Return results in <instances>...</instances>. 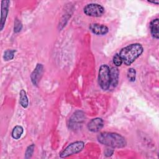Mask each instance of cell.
I'll return each mask as SVG.
<instances>
[{"label":"cell","mask_w":159,"mask_h":159,"mask_svg":"<svg viewBox=\"0 0 159 159\" xmlns=\"http://www.w3.org/2000/svg\"><path fill=\"white\" fill-rule=\"evenodd\" d=\"M97 139L100 143L112 148H124L127 144L125 139L119 134L115 132H101L98 135Z\"/></svg>","instance_id":"obj_1"},{"label":"cell","mask_w":159,"mask_h":159,"mask_svg":"<svg viewBox=\"0 0 159 159\" xmlns=\"http://www.w3.org/2000/svg\"><path fill=\"white\" fill-rule=\"evenodd\" d=\"M143 52V46L140 43H135L122 48L119 52V55L124 65L130 66L142 55Z\"/></svg>","instance_id":"obj_2"},{"label":"cell","mask_w":159,"mask_h":159,"mask_svg":"<svg viewBox=\"0 0 159 159\" xmlns=\"http://www.w3.org/2000/svg\"><path fill=\"white\" fill-rule=\"evenodd\" d=\"M98 83L101 88L107 90L111 86V71L108 65L103 64L100 66L98 72Z\"/></svg>","instance_id":"obj_3"},{"label":"cell","mask_w":159,"mask_h":159,"mask_svg":"<svg viewBox=\"0 0 159 159\" xmlns=\"http://www.w3.org/2000/svg\"><path fill=\"white\" fill-rule=\"evenodd\" d=\"M84 147V143L83 141H76L69 144L60 153L61 158L67 157L74 154L80 153Z\"/></svg>","instance_id":"obj_4"},{"label":"cell","mask_w":159,"mask_h":159,"mask_svg":"<svg viewBox=\"0 0 159 159\" xmlns=\"http://www.w3.org/2000/svg\"><path fill=\"white\" fill-rule=\"evenodd\" d=\"M83 12L88 16L99 17L104 14L105 9L104 7L99 4L89 3L84 7Z\"/></svg>","instance_id":"obj_5"},{"label":"cell","mask_w":159,"mask_h":159,"mask_svg":"<svg viewBox=\"0 0 159 159\" xmlns=\"http://www.w3.org/2000/svg\"><path fill=\"white\" fill-rule=\"evenodd\" d=\"M85 119L84 114L82 111L75 112L69 120V128L76 129L84 122Z\"/></svg>","instance_id":"obj_6"},{"label":"cell","mask_w":159,"mask_h":159,"mask_svg":"<svg viewBox=\"0 0 159 159\" xmlns=\"http://www.w3.org/2000/svg\"><path fill=\"white\" fill-rule=\"evenodd\" d=\"M104 125V121L100 117H96L91 119L88 124V129L92 132H99Z\"/></svg>","instance_id":"obj_7"},{"label":"cell","mask_w":159,"mask_h":159,"mask_svg":"<svg viewBox=\"0 0 159 159\" xmlns=\"http://www.w3.org/2000/svg\"><path fill=\"white\" fill-rule=\"evenodd\" d=\"M89 29L93 34L98 35H106L109 32V29L106 25L98 23L91 24Z\"/></svg>","instance_id":"obj_8"},{"label":"cell","mask_w":159,"mask_h":159,"mask_svg":"<svg viewBox=\"0 0 159 159\" xmlns=\"http://www.w3.org/2000/svg\"><path fill=\"white\" fill-rule=\"evenodd\" d=\"M43 70V66L42 64L38 63L36 67L35 68V69L34 70V71H32V73H31V75H30L31 81L34 85L37 86L42 76Z\"/></svg>","instance_id":"obj_9"},{"label":"cell","mask_w":159,"mask_h":159,"mask_svg":"<svg viewBox=\"0 0 159 159\" xmlns=\"http://www.w3.org/2000/svg\"><path fill=\"white\" fill-rule=\"evenodd\" d=\"M10 1L8 0H4L1 1V16L0 22V29L2 30L4 27L6 17L7 16Z\"/></svg>","instance_id":"obj_10"},{"label":"cell","mask_w":159,"mask_h":159,"mask_svg":"<svg viewBox=\"0 0 159 159\" xmlns=\"http://www.w3.org/2000/svg\"><path fill=\"white\" fill-rule=\"evenodd\" d=\"M158 26H159V19L158 18L153 19L150 23V30L152 36L158 39L159 33H158Z\"/></svg>","instance_id":"obj_11"},{"label":"cell","mask_w":159,"mask_h":159,"mask_svg":"<svg viewBox=\"0 0 159 159\" xmlns=\"http://www.w3.org/2000/svg\"><path fill=\"white\" fill-rule=\"evenodd\" d=\"M110 71H111V86H112L113 88H115L118 84L119 71L117 67H112L111 68V69H110Z\"/></svg>","instance_id":"obj_12"},{"label":"cell","mask_w":159,"mask_h":159,"mask_svg":"<svg viewBox=\"0 0 159 159\" xmlns=\"http://www.w3.org/2000/svg\"><path fill=\"white\" fill-rule=\"evenodd\" d=\"M19 103L24 108L27 107L29 105V100L26 94V92L24 89H21L19 92Z\"/></svg>","instance_id":"obj_13"},{"label":"cell","mask_w":159,"mask_h":159,"mask_svg":"<svg viewBox=\"0 0 159 159\" xmlns=\"http://www.w3.org/2000/svg\"><path fill=\"white\" fill-rule=\"evenodd\" d=\"M23 132H24V129L22 126L19 125H16L13 128L12 131L11 135H12V138L16 140L19 139L20 138L22 134H23Z\"/></svg>","instance_id":"obj_14"},{"label":"cell","mask_w":159,"mask_h":159,"mask_svg":"<svg viewBox=\"0 0 159 159\" xmlns=\"http://www.w3.org/2000/svg\"><path fill=\"white\" fill-rule=\"evenodd\" d=\"M16 50H6L3 55V58L5 61H9L14 58V54L16 53Z\"/></svg>","instance_id":"obj_15"},{"label":"cell","mask_w":159,"mask_h":159,"mask_svg":"<svg viewBox=\"0 0 159 159\" xmlns=\"http://www.w3.org/2000/svg\"><path fill=\"white\" fill-rule=\"evenodd\" d=\"M127 78L131 82H134L135 80V77H136V71L134 68H130L128 70L127 73Z\"/></svg>","instance_id":"obj_16"},{"label":"cell","mask_w":159,"mask_h":159,"mask_svg":"<svg viewBox=\"0 0 159 159\" xmlns=\"http://www.w3.org/2000/svg\"><path fill=\"white\" fill-rule=\"evenodd\" d=\"M34 148H35V145L34 144H31L30 145L28 146L25 153V158H30L32 157V154L34 153Z\"/></svg>","instance_id":"obj_17"},{"label":"cell","mask_w":159,"mask_h":159,"mask_svg":"<svg viewBox=\"0 0 159 159\" xmlns=\"http://www.w3.org/2000/svg\"><path fill=\"white\" fill-rule=\"evenodd\" d=\"M22 28V24L21 22L17 19L16 18L14 20V31L15 33L19 32Z\"/></svg>","instance_id":"obj_18"},{"label":"cell","mask_w":159,"mask_h":159,"mask_svg":"<svg viewBox=\"0 0 159 159\" xmlns=\"http://www.w3.org/2000/svg\"><path fill=\"white\" fill-rule=\"evenodd\" d=\"M112 61H113V63L117 67V66H120L122 64V63H123L121 57H120L119 54H118V53H116V55H114V56L113 57Z\"/></svg>","instance_id":"obj_19"},{"label":"cell","mask_w":159,"mask_h":159,"mask_svg":"<svg viewBox=\"0 0 159 159\" xmlns=\"http://www.w3.org/2000/svg\"><path fill=\"white\" fill-rule=\"evenodd\" d=\"M148 2H150V3H153V4H159V1H148Z\"/></svg>","instance_id":"obj_20"}]
</instances>
